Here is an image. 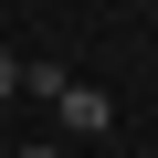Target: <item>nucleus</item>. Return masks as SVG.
<instances>
[{"instance_id": "obj_2", "label": "nucleus", "mask_w": 158, "mask_h": 158, "mask_svg": "<svg viewBox=\"0 0 158 158\" xmlns=\"http://www.w3.org/2000/svg\"><path fill=\"white\" fill-rule=\"evenodd\" d=\"M11 95H21V53H0V106H11Z\"/></svg>"}, {"instance_id": "obj_3", "label": "nucleus", "mask_w": 158, "mask_h": 158, "mask_svg": "<svg viewBox=\"0 0 158 158\" xmlns=\"http://www.w3.org/2000/svg\"><path fill=\"white\" fill-rule=\"evenodd\" d=\"M21 158H63V148H21Z\"/></svg>"}, {"instance_id": "obj_1", "label": "nucleus", "mask_w": 158, "mask_h": 158, "mask_svg": "<svg viewBox=\"0 0 158 158\" xmlns=\"http://www.w3.org/2000/svg\"><path fill=\"white\" fill-rule=\"evenodd\" d=\"M53 116H63L74 137H106V116H116V106H106V85H63V95H53Z\"/></svg>"}]
</instances>
